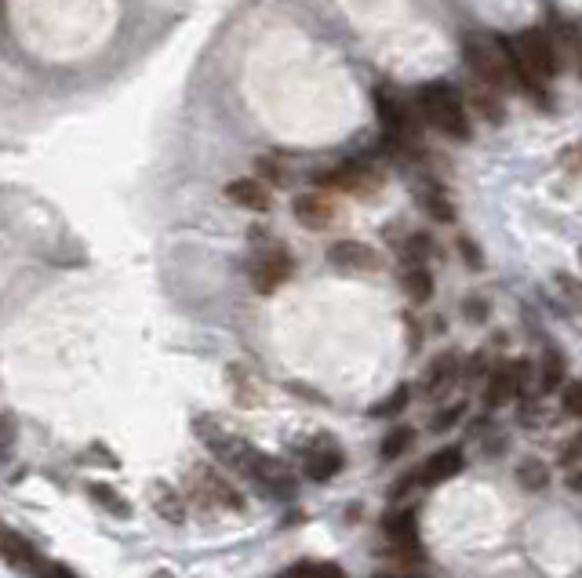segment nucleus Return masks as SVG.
I'll return each mask as SVG.
<instances>
[{"label": "nucleus", "mask_w": 582, "mask_h": 578, "mask_svg": "<svg viewBox=\"0 0 582 578\" xmlns=\"http://www.w3.org/2000/svg\"><path fill=\"white\" fill-rule=\"evenodd\" d=\"M502 55L510 66V80L521 84L528 95L546 102V84L561 73V51L542 30H524L517 37L502 40Z\"/></svg>", "instance_id": "obj_1"}, {"label": "nucleus", "mask_w": 582, "mask_h": 578, "mask_svg": "<svg viewBox=\"0 0 582 578\" xmlns=\"http://www.w3.org/2000/svg\"><path fill=\"white\" fill-rule=\"evenodd\" d=\"M415 102H419L422 120H426L430 128L441 131L444 139H452V142L470 139V113H466L462 95L448 84V80H430V84H422Z\"/></svg>", "instance_id": "obj_2"}, {"label": "nucleus", "mask_w": 582, "mask_h": 578, "mask_svg": "<svg viewBox=\"0 0 582 578\" xmlns=\"http://www.w3.org/2000/svg\"><path fill=\"white\" fill-rule=\"evenodd\" d=\"M462 55H466V66L473 70V77L481 80L488 91H502L513 84L506 55H502V40L499 44H488L481 37H466L462 40Z\"/></svg>", "instance_id": "obj_3"}, {"label": "nucleus", "mask_w": 582, "mask_h": 578, "mask_svg": "<svg viewBox=\"0 0 582 578\" xmlns=\"http://www.w3.org/2000/svg\"><path fill=\"white\" fill-rule=\"evenodd\" d=\"M375 113L382 120V131H386V142H390L393 150H408L415 142V124L404 110V102L393 95V91L379 88L375 91Z\"/></svg>", "instance_id": "obj_4"}, {"label": "nucleus", "mask_w": 582, "mask_h": 578, "mask_svg": "<svg viewBox=\"0 0 582 578\" xmlns=\"http://www.w3.org/2000/svg\"><path fill=\"white\" fill-rule=\"evenodd\" d=\"M291 270H295L291 251L281 248V244H273V248H266L259 259L251 262V284H255V291L270 295V291L281 288L284 280H291Z\"/></svg>", "instance_id": "obj_5"}, {"label": "nucleus", "mask_w": 582, "mask_h": 578, "mask_svg": "<svg viewBox=\"0 0 582 578\" xmlns=\"http://www.w3.org/2000/svg\"><path fill=\"white\" fill-rule=\"evenodd\" d=\"M317 186H328V190H346V193H368L379 186V171L372 164H361V160H350V164H339V168L317 171L313 175Z\"/></svg>", "instance_id": "obj_6"}, {"label": "nucleus", "mask_w": 582, "mask_h": 578, "mask_svg": "<svg viewBox=\"0 0 582 578\" xmlns=\"http://www.w3.org/2000/svg\"><path fill=\"white\" fill-rule=\"evenodd\" d=\"M524 360H510V364H499V368L488 375L484 382V408H502V404H510L517 393H521V382H524Z\"/></svg>", "instance_id": "obj_7"}, {"label": "nucleus", "mask_w": 582, "mask_h": 578, "mask_svg": "<svg viewBox=\"0 0 582 578\" xmlns=\"http://www.w3.org/2000/svg\"><path fill=\"white\" fill-rule=\"evenodd\" d=\"M328 262H332L335 270L346 273H372L382 266L379 251L361 244V240H335L332 248H328Z\"/></svg>", "instance_id": "obj_8"}, {"label": "nucleus", "mask_w": 582, "mask_h": 578, "mask_svg": "<svg viewBox=\"0 0 582 578\" xmlns=\"http://www.w3.org/2000/svg\"><path fill=\"white\" fill-rule=\"evenodd\" d=\"M291 215L306 230H328L335 222V204L328 197H321V193H299L291 200Z\"/></svg>", "instance_id": "obj_9"}, {"label": "nucleus", "mask_w": 582, "mask_h": 578, "mask_svg": "<svg viewBox=\"0 0 582 578\" xmlns=\"http://www.w3.org/2000/svg\"><path fill=\"white\" fill-rule=\"evenodd\" d=\"M462 466H466L462 448H441V451H433L430 462L419 469V480L426 488H433V484H444V480H452L455 473H462Z\"/></svg>", "instance_id": "obj_10"}, {"label": "nucleus", "mask_w": 582, "mask_h": 578, "mask_svg": "<svg viewBox=\"0 0 582 578\" xmlns=\"http://www.w3.org/2000/svg\"><path fill=\"white\" fill-rule=\"evenodd\" d=\"M226 197L237 204V208H248V211H270L273 197L270 190H266V182L262 179H233L230 186H226Z\"/></svg>", "instance_id": "obj_11"}, {"label": "nucleus", "mask_w": 582, "mask_h": 578, "mask_svg": "<svg viewBox=\"0 0 582 578\" xmlns=\"http://www.w3.org/2000/svg\"><path fill=\"white\" fill-rule=\"evenodd\" d=\"M0 560H8L11 568H19V571H33L37 568V560H41V553L22 539V535H15L11 528L0 524Z\"/></svg>", "instance_id": "obj_12"}, {"label": "nucleus", "mask_w": 582, "mask_h": 578, "mask_svg": "<svg viewBox=\"0 0 582 578\" xmlns=\"http://www.w3.org/2000/svg\"><path fill=\"white\" fill-rule=\"evenodd\" d=\"M455 379H459V353H441L426 371L422 389H426V397H444L455 386Z\"/></svg>", "instance_id": "obj_13"}, {"label": "nucleus", "mask_w": 582, "mask_h": 578, "mask_svg": "<svg viewBox=\"0 0 582 578\" xmlns=\"http://www.w3.org/2000/svg\"><path fill=\"white\" fill-rule=\"evenodd\" d=\"M382 531H386L390 542H397V546H415V539H419L412 509H390L386 520H382Z\"/></svg>", "instance_id": "obj_14"}, {"label": "nucleus", "mask_w": 582, "mask_h": 578, "mask_svg": "<svg viewBox=\"0 0 582 578\" xmlns=\"http://www.w3.org/2000/svg\"><path fill=\"white\" fill-rule=\"evenodd\" d=\"M404 291H408V299L412 302H430L433 299V277L426 266H415V262H408L404 266V277H401Z\"/></svg>", "instance_id": "obj_15"}, {"label": "nucleus", "mask_w": 582, "mask_h": 578, "mask_svg": "<svg viewBox=\"0 0 582 578\" xmlns=\"http://www.w3.org/2000/svg\"><path fill=\"white\" fill-rule=\"evenodd\" d=\"M342 469V455L335 448H324V451H313L310 459H306V477L324 484V480H332L335 473Z\"/></svg>", "instance_id": "obj_16"}, {"label": "nucleus", "mask_w": 582, "mask_h": 578, "mask_svg": "<svg viewBox=\"0 0 582 578\" xmlns=\"http://www.w3.org/2000/svg\"><path fill=\"white\" fill-rule=\"evenodd\" d=\"M197 477L204 480L201 484V491H208L211 499L219 502V506H230V509H244V499L237 495V491L230 488V484H222L215 473H208V469H197Z\"/></svg>", "instance_id": "obj_17"}, {"label": "nucleus", "mask_w": 582, "mask_h": 578, "mask_svg": "<svg viewBox=\"0 0 582 578\" xmlns=\"http://www.w3.org/2000/svg\"><path fill=\"white\" fill-rule=\"evenodd\" d=\"M415 444V429L412 426H393L390 433H386V440H382V459L390 462V459H401L404 451Z\"/></svg>", "instance_id": "obj_18"}, {"label": "nucleus", "mask_w": 582, "mask_h": 578, "mask_svg": "<svg viewBox=\"0 0 582 578\" xmlns=\"http://www.w3.org/2000/svg\"><path fill=\"white\" fill-rule=\"evenodd\" d=\"M419 200H422V208H426V215H430V219H437V222H452L455 219L452 200L444 197V193L437 190V186H426Z\"/></svg>", "instance_id": "obj_19"}, {"label": "nucleus", "mask_w": 582, "mask_h": 578, "mask_svg": "<svg viewBox=\"0 0 582 578\" xmlns=\"http://www.w3.org/2000/svg\"><path fill=\"white\" fill-rule=\"evenodd\" d=\"M561 379H564V357L557 353V349H546V357H542V382H539V389H542V393H553Z\"/></svg>", "instance_id": "obj_20"}, {"label": "nucleus", "mask_w": 582, "mask_h": 578, "mask_svg": "<svg viewBox=\"0 0 582 578\" xmlns=\"http://www.w3.org/2000/svg\"><path fill=\"white\" fill-rule=\"evenodd\" d=\"M153 502H157V509H161L164 520H175V524H182L186 520V509H182L179 495L168 488H153Z\"/></svg>", "instance_id": "obj_21"}, {"label": "nucleus", "mask_w": 582, "mask_h": 578, "mask_svg": "<svg viewBox=\"0 0 582 578\" xmlns=\"http://www.w3.org/2000/svg\"><path fill=\"white\" fill-rule=\"evenodd\" d=\"M408 397H412V389H408V386H397L390 393V397L382 400V404H375L372 415H375V419H393V415H401V411L408 408Z\"/></svg>", "instance_id": "obj_22"}, {"label": "nucleus", "mask_w": 582, "mask_h": 578, "mask_svg": "<svg viewBox=\"0 0 582 578\" xmlns=\"http://www.w3.org/2000/svg\"><path fill=\"white\" fill-rule=\"evenodd\" d=\"M91 499L99 502V506L113 509V517H128V513H131L128 502H124L113 488H106V484H91Z\"/></svg>", "instance_id": "obj_23"}, {"label": "nucleus", "mask_w": 582, "mask_h": 578, "mask_svg": "<svg viewBox=\"0 0 582 578\" xmlns=\"http://www.w3.org/2000/svg\"><path fill=\"white\" fill-rule=\"evenodd\" d=\"M281 578H346L339 564H295L288 575Z\"/></svg>", "instance_id": "obj_24"}, {"label": "nucleus", "mask_w": 582, "mask_h": 578, "mask_svg": "<svg viewBox=\"0 0 582 578\" xmlns=\"http://www.w3.org/2000/svg\"><path fill=\"white\" fill-rule=\"evenodd\" d=\"M517 477H521L524 488L539 491V488H546V484H550V469L542 466L539 459H528V462L521 466V473H517Z\"/></svg>", "instance_id": "obj_25"}, {"label": "nucleus", "mask_w": 582, "mask_h": 578, "mask_svg": "<svg viewBox=\"0 0 582 578\" xmlns=\"http://www.w3.org/2000/svg\"><path fill=\"white\" fill-rule=\"evenodd\" d=\"M430 237L426 233H415V237H408V248H404V255H408V262H415V266H426V259H430Z\"/></svg>", "instance_id": "obj_26"}, {"label": "nucleus", "mask_w": 582, "mask_h": 578, "mask_svg": "<svg viewBox=\"0 0 582 578\" xmlns=\"http://www.w3.org/2000/svg\"><path fill=\"white\" fill-rule=\"evenodd\" d=\"M561 404H564V411H568L572 419H582V382H568V386H564Z\"/></svg>", "instance_id": "obj_27"}, {"label": "nucleus", "mask_w": 582, "mask_h": 578, "mask_svg": "<svg viewBox=\"0 0 582 578\" xmlns=\"http://www.w3.org/2000/svg\"><path fill=\"white\" fill-rule=\"evenodd\" d=\"M33 575L37 578H73L70 571L62 568V564H51V560H37V568H33Z\"/></svg>", "instance_id": "obj_28"}, {"label": "nucleus", "mask_w": 582, "mask_h": 578, "mask_svg": "<svg viewBox=\"0 0 582 578\" xmlns=\"http://www.w3.org/2000/svg\"><path fill=\"white\" fill-rule=\"evenodd\" d=\"M462 404H455V408H448V411H441L437 419H433V429H452V422H459L462 419Z\"/></svg>", "instance_id": "obj_29"}, {"label": "nucleus", "mask_w": 582, "mask_h": 578, "mask_svg": "<svg viewBox=\"0 0 582 578\" xmlns=\"http://www.w3.org/2000/svg\"><path fill=\"white\" fill-rule=\"evenodd\" d=\"M459 248H462V255H466V262H470V266H473V270H481V266H484V262H481V255H477V248H473V244H470V240H466V237H462V240H459Z\"/></svg>", "instance_id": "obj_30"}, {"label": "nucleus", "mask_w": 582, "mask_h": 578, "mask_svg": "<svg viewBox=\"0 0 582 578\" xmlns=\"http://www.w3.org/2000/svg\"><path fill=\"white\" fill-rule=\"evenodd\" d=\"M466 317H473V320H484V302H466Z\"/></svg>", "instance_id": "obj_31"}, {"label": "nucleus", "mask_w": 582, "mask_h": 578, "mask_svg": "<svg viewBox=\"0 0 582 578\" xmlns=\"http://www.w3.org/2000/svg\"><path fill=\"white\" fill-rule=\"evenodd\" d=\"M153 578H164V575H153Z\"/></svg>", "instance_id": "obj_32"}]
</instances>
